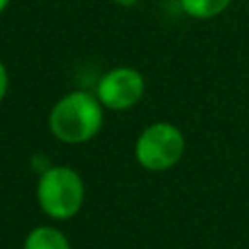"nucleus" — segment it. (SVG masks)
<instances>
[{"instance_id": "nucleus-4", "label": "nucleus", "mask_w": 249, "mask_h": 249, "mask_svg": "<svg viewBox=\"0 0 249 249\" xmlns=\"http://www.w3.org/2000/svg\"><path fill=\"white\" fill-rule=\"evenodd\" d=\"M146 89V82L140 70L132 66L109 68L95 86V95L105 109L126 111L134 107Z\"/></svg>"}, {"instance_id": "nucleus-2", "label": "nucleus", "mask_w": 249, "mask_h": 249, "mask_svg": "<svg viewBox=\"0 0 249 249\" xmlns=\"http://www.w3.org/2000/svg\"><path fill=\"white\" fill-rule=\"evenodd\" d=\"M84 198V181L72 167L53 165L43 171L37 181V202L41 210L56 222L74 218L82 210Z\"/></svg>"}, {"instance_id": "nucleus-1", "label": "nucleus", "mask_w": 249, "mask_h": 249, "mask_svg": "<svg viewBox=\"0 0 249 249\" xmlns=\"http://www.w3.org/2000/svg\"><path fill=\"white\" fill-rule=\"evenodd\" d=\"M103 105L95 93L74 89L62 95L49 113L51 134L64 144H84L103 126Z\"/></svg>"}, {"instance_id": "nucleus-3", "label": "nucleus", "mask_w": 249, "mask_h": 249, "mask_svg": "<svg viewBox=\"0 0 249 249\" xmlns=\"http://www.w3.org/2000/svg\"><path fill=\"white\" fill-rule=\"evenodd\" d=\"M185 152V136L173 123L148 124L136 138L134 158L148 171H167L179 163Z\"/></svg>"}, {"instance_id": "nucleus-6", "label": "nucleus", "mask_w": 249, "mask_h": 249, "mask_svg": "<svg viewBox=\"0 0 249 249\" xmlns=\"http://www.w3.org/2000/svg\"><path fill=\"white\" fill-rule=\"evenodd\" d=\"M231 0H179L181 10L195 19H210L224 14Z\"/></svg>"}, {"instance_id": "nucleus-9", "label": "nucleus", "mask_w": 249, "mask_h": 249, "mask_svg": "<svg viewBox=\"0 0 249 249\" xmlns=\"http://www.w3.org/2000/svg\"><path fill=\"white\" fill-rule=\"evenodd\" d=\"M10 6V0H0V14Z\"/></svg>"}, {"instance_id": "nucleus-7", "label": "nucleus", "mask_w": 249, "mask_h": 249, "mask_svg": "<svg viewBox=\"0 0 249 249\" xmlns=\"http://www.w3.org/2000/svg\"><path fill=\"white\" fill-rule=\"evenodd\" d=\"M8 86H10L8 68H6V64L0 60V103L4 101V97H6V93H8Z\"/></svg>"}, {"instance_id": "nucleus-5", "label": "nucleus", "mask_w": 249, "mask_h": 249, "mask_svg": "<svg viewBox=\"0 0 249 249\" xmlns=\"http://www.w3.org/2000/svg\"><path fill=\"white\" fill-rule=\"evenodd\" d=\"M21 249H72L64 231L54 226H37L29 230Z\"/></svg>"}, {"instance_id": "nucleus-8", "label": "nucleus", "mask_w": 249, "mask_h": 249, "mask_svg": "<svg viewBox=\"0 0 249 249\" xmlns=\"http://www.w3.org/2000/svg\"><path fill=\"white\" fill-rule=\"evenodd\" d=\"M115 4H119V6H123V8H132L138 0H113Z\"/></svg>"}]
</instances>
